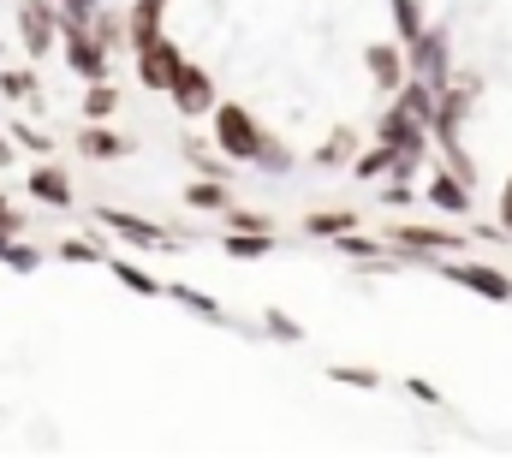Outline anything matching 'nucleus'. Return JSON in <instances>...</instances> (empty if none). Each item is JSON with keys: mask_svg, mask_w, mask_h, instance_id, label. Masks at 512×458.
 <instances>
[{"mask_svg": "<svg viewBox=\"0 0 512 458\" xmlns=\"http://www.w3.org/2000/svg\"><path fill=\"white\" fill-rule=\"evenodd\" d=\"M167 6L173 0H131L126 6V42H149V36H161V24H167Z\"/></svg>", "mask_w": 512, "mask_h": 458, "instance_id": "nucleus-16", "label": "nucleus"}, {"mask_svg": "<svg viewBox=\"0 0 512 458\" xmlns=\"http://www.w3.org/2000/svg\"><path fill=\"white\" fill-rule=\"evenodd\" d=\"M54 256H60V262H78V268H96V262H108L102 238H60V244H54Z\"/></svg>", "mask_w": 512, "mask_h": 458, "instance_id": "nucleus-27", "label": "nucleus"}, {"mask_svg": "<svg viewBox=\"0 0 512 458\" xmlns=\"http://www.w3.org/2000/svg\"><path fill=\"white\" fill-rule=\"evenodd\" d=\"M227 203H233L227 179H191L185 185V209H197V215H227Z\"/></svg>", "mask_w": 512, "mask_h": 458, "instance_id": "nucleus-17", "label": "nucleus"}, {"mask_svg": "<svg viewBox=\"0 0 512 458\" xmlns=\"http://www.w3.org/2000/svg\"><path fill=\"white\" fill-rule=\"evenodd\" d=\"M167 102H173L185 119H209V108L221 102V90H215V78H209L197 60H185V66H179V78L167 84Z\"/></svg>", "mask_w": 512, "mask_h": 458, "instance_id": "nucleus-9", "label": "nucleus"}, {"mask_svg": "<svg viewBox=\"0 0 512 458\" xmlns=\"http://www.w3.org/2000/svg\"><path fill=\"white\" fill-rule=\"evenodd\" d=\"M423 203L441 209V215H453V221H471V209H477V185H465L447 161H435L429 179H423Z\"/></svg>", "mask_w": 512, "mask_h": 458, "instance_id": "nucleus-7", "label": "nucleus"}, {"mask_svg": "<svg viewBox=\"0 0 512 458\" xmlns=\"http://www.w3.org/2000/svg\"><path fill=\"white\" fill-rule=\"evenodd\" d=\"M131 149H137V143L120 137L108 119H90V125L78 131V155H84V161H126Z\"/></svg>", "mask_w": 512, "mask_h": 458, "instance_id": "nucleus-14", "label": "nucleus"}, {"mask_svg": "<svg viewBox=\"0 0 512 458\" xmlns=\"http://www.w3.org/2000/svg\"><path fill=\"white\" fill-rule=\"evenodd\" d=\"M328 381H340V387H352V393H376V387H382V375L364 369V363H328Z\"/></svg>", "mask_w": 512, "mask_h": 458, "instance_id": "nucleus-28", "label": "nucleus"}, {"mask_svg": "<svg viewBox=\"0 0 512 458\" xmlns=\"http://www.w3.org/2000/svg\"><path fill=\"white\" fill-rule=\"evenodd\" d=\"M0 167H12V137H0Z\"/></svg>", "mask_w": 512, "mask_h": 458, "instance_id": "nucleus-38", "label": "nucleus"}, {"mask_svg": "<svg viewBox=\"0 0 512 458\" xmlns=\"http://www.w3.org/2000/svg\"><path fill=\"white\" fill-rule=\"evenodd\" d=\"M227 227L233 232H274V215H262V209H245L239 197L227 203Z\"/></svg>", "mask_w": 512, "mask_h": 458, "instance_id": "nucleus-31", "label": "nucleus"}, {"mask_svg": "<svg viewBox=\"0 0 512 458\" xmlns=\"http://www.w3.org/2000/svg\"><path fill=\"white\" fill-rule=\"evenodd\" d=\"M54 6H60V18H66V24H90V12H96L102 0H54Z\"/></svg>", "mask_w": 512, "mask_h": 458, "instance_id": "nucleus-36", "label": "nucleus"}, {"mask_svg": "<svg viewBox=\"0 0 512 458\" xmlns=\"http://www.w3.org/2000/svg\"><path fill=\"white\" fill-rule=\"evenodd\" d=\"M441 280H453V286H465L471 298H489V304H512V274L507 268H495V262H477V256H441V262H429Z\"/></svg>", "mask_w": 512, "mask_h": 458, "instance_id": "nucleus-3", "label": "nucleus"}, {"mask_svg": "<svg viewBox=\"0 0 512 458\" xmlns=\"http://www.w3.org/2000/svg\"><path fill=\"white\" fill-rule=\"evenodd\" d=\"M96 221L108 232H120L126 244H137V250H179V238L167 227H155V221H143V215H131V209H96Z\"/></svg>", "mask_w": 512, "mask_h": 458, "instance_id": "nucleus-11", "label": "nucleus"}, {"mask_svg": "<svg viewBox=\"0 0 512 458\" xmlns=\"http://www.w3.org/2000/svg\"><path fill=\"white\" fill-rule=\"evenodd\" d=\"M262 334H268V340H280V345H298V340H304V322H298V316H286V310H262Z\"/></svg>", "mask_w": 512, "mask_h": 458, "instance_id": "nucleus-30", "label": "nucleus"}, {"mask_svg": "<svg viewBox=\"0 0 512 458\" xmlns=\"http://www.w3.org/2000/svg\"><path fill=\"white\" fill-rule=\"evenodd\" d=\"M405 399H417V405H441V387L423 381V375H411V381H405Z\"/></svg>", "mask_w": 512, "mask_h": 458, "instance_id": "nucleus-35", "label": "nucleus"}, {"mask_svg": "<svg viewBox=\"0 0 512 458\" xmlns=\"http://www.w3.org/2000/svg\"><path fill=\"white\" fill-rule=\"evenodd\" d=\"M387 12H393V30H399V42H411L429 18H423V0H387Z\"/></svg>", "mask_w": 512, "mask_h": 458, "instance_id": "nucleus-29", "label": "nucleus"}, {"mask_svg": "<svg viewBox=\"0 0 512 458\" xmlns=\"http://www.w3.org/2000/svg\"><path fill=\"white\" fill-rule=\"evenodd\" d=\"M251 167H256V173H268V179H286V173L298 167V155H292V149H286V143H280V137L268 131V137H262V149H256V161H251Z\"/></svg>", "mask_w": 512, "mask_h": 458, "instance_id": "nucleus-24", "label": "nucleus"}, {"mask_svg": "<svg viewBox=\"0 0 512 458\" xmlns=\"http://www.w3.org/2000/svg\"><path fill=\"white\" fill-rule=\"evenodd\" d=\"M298 227H304V238H340V232L358 227V215L352 209H310Z\"/></svg>", "mask_w": 512, "mask_h": 458, "instance_id": "nucleus-20", "label": "nucleus"}, {"mask_svg": "<svg viewBox=\"0 0 512 458\" xmlns=\"http://www.w3.org/2000/svg\"><path fill=\"white\" fill-rule=\"evenodd\" d=\"M185 161H191L203 179H227V173H233V161L215 149V137H185Z\"/></svg>", "mask_w": 512, "mask_h": 458, "instance_id": "nucleus-18", "label": "nucleus"}, {"mask_svg": "<svg viewBox=\"0 0 512 458\" xmlns=\"http://www.w3.org/2000/svg\"><path fill=\"white\" fill-rule=\"evenodd\" d=\"M131 60H137V84H143L149 96H167V84H173V78H179V66H185V48L161 30V36L137 42V48H131Z\"/></svg>", "mask_w": 512, "mask_h": 458, "instance_id": "nucleus-4", "label": "nucleus"}, {"mask_svg": "<svg viewBox=\"0 0 512 458\" xmlns=\"http://www.w3.org/2000/svg\"><path fill=\"white\" fill-rule=\"evenodd\" d=\"M364 72L376 78V96H393L405 84V42H370L364 48Z\"/></svg>", "mask_w": 512, "mask_h": 458, "instance_id": "nucleus-13", "label": "nucleus"}, {"mask_svg": "<svg viewBox=\"0 0 512 458\" xmlns=\"http://www.w3.org/2000/svg\"><path fill=\"white\" fill-rule=\"evenodd\" d=\"M0 96H6V102H36V96H42V78H36L30 66H6V72H0Z\"/></svg>", "mask_w": 512, "mask_h": 458, "instance_id": "nucleus-25", "label": "nucleus"}, {"mask_svg": "<svg viewBox=\"0 0 512 458\" xmlns=\"http://www.w3.org/2000/svg\"><path fill=\"white\" fill-rule=\"evenodd\" d=\"M24 191H30V197H36L42 209H72V173H66L60 161H48V155H42V161L30 167Z\"/></svg>", "mask_w": 512, "mask_h": 458, "instance_id": "nucleus-12", "label": "nucleus"}, {"mask_svg": "<svg viewBox=\"0 0 512 458\" xmlns=\"http://www.w3.org/2000/svg\"><path fill=\"white\" fill-rule=\"evenodd\" d=\"M12 137H18V149H30V155H48V149H54V137L36 131V125H12Z\"/></svg>", "mask_w": 512, "mask_h": 458, "instance_id": "nucleus-34", "label": "nucleus"}, {"mask_svg": "<svg viewBox=\"0 0 512 458\" xmlns=\"http://www.w3.org/2000/svg\"><path fill=\"white\" fill-rule=\"evenodd\" d=\"M209 119H215V149H221L233 167H251L256 149H262V137H268V125H262L245 102H215Z\"/></svg>", "mask_w": 512, "mask_h": 458, "instance_id": "nucleus-1", "label": "nucleus"}, {"mask_svg": "<svg viewBox=\"0 0 512 458\" xmlns=\"http://www.w3.org/2000/svg\"><path fill=\"white\" fill-rule=\"evenodd\" d=\"M382 203H387V209H411V203H417V185H411V173H387Z\"/></svg>", "mask_w": 512, "mask_h": 458, "instance_id": "nucleus-32", "label": "nucleus"}, {"mask_svg": "<svg viewBox=\"0 0 512 458\" xmlns=\"http://www.w3.org/2000/svg\"><path fill=\"white\" fill-rule=\"evenodd\" d=\"M161 298H173V304H185L191 316H203V322H227V310H221V298H209V292H197V286H161Z\"/></svg>", "mask_w": 512, "mask_h": 458, "instance_id": "nucleus-22", "label": "nucleus"}, {"mask_svg": "<svg viewBox=\"0 0 512 458\" xmlns=\"http://www.w3.org/2000/svg\"><path fill=\"white\" fill-rule=\"evenodd\" d=\"M90 30H96V42H102L108 54L131 48L126 42V12H114V6H96V12H90Z\"/></svg>", "mask_w": 512, "mask_h": 458, "instance_id": "nucleus-23", "label": "nucleus"}, {"mask_svg": "<svg viewBox=\"0 0 512 458\" xmlns=\"http://www.w3.org/2000/svg\"><path fill=\"white\" fill-rule=\"evenodd\" d=\"M358 149H364V137H358L352 125H334V131L310 149V161H316V167H352V155H358Z\"/></svg>", "mask_w": 512, "mask_h": 458, "instance_id": "nucleus-15", "label": "nucleus"}, {"mask_svg": "<svg viewBox=\"0 0 512 458\" xmlns=\"http://www.w3.org/2000/svg\"><path fill=\"white\" fill-rule=\"evenodd\" d=\"M382 238L405 256V262H417V268H429V262H441V256H459V250L471 244V238H459L453 227H423V221H393Z\"/></svg>", "mask_w": 512, "mask_h": 458, "instance_id": "nucleus-2", "label": "nucleus"}, {"mask_svg": "<svg viewBox=\"0 0 512 458\" xmlns=\"http://www.w3.org/2000/svg\"><path fill=\"white\" fill-rule=\"evenodd\" d=\"M108 268H114V280H120L126 292H137V298H161V286H167V280H155L149 268H137L126 256H108Z\"/></svg>", "mask_w": 512, "mask_h": 458, "instance_id": "nucleus-21", "label": "nucleus"}, {"mask_svg": "<svg viewBox=\"0 0 512 458\" xmlns=\"http://www.w3.org/2000/svg\"><path fill=\"white\" fill-rule=\"evenodd\" d=\"M405 72L423 78V84H447V72H453V48H447V30H441V24H423V30L405 42Z\"/></svg>", "mask_w": 512, "mask_h": 458, "instance_id": "nucleus-6", "label": "nucleus"}, {"mask_svg": "<svg viewBox=\"0 0 512 458\" xmlns=\"http://www.w3.org/2000/svg\"><path fill=\"white\" fill-rule=\"evenodd\" d=\"M221 250H227L233 262H262V256H274V232H233L227 227Z\"/></svg>", "mask_w": 512, "mask_h": 458, "instance_id": "nucleus-19", "label": "nucleus"}, {"mask_svg": "<svg viewBox=\"0 0 512 458\" xmlns=\"http://www.w3.org/2000/svg\"><path fill=\"white\" fill-rule=\"evenodd\" d=\"M495 221H501V232L512 238V173L501 179V203H495Z\"/></svg>", "mask_w": 512, "mask_h": 458, "instance_id": "nucleus-37", "label": "nucleus"}, {"mask_svg": "<svg viewBox=\"0 0 512 458\" xmlns=\"http://www.w3.org/2000/svg\"><path fill=\"white\" fill-rule=\"evenodd\" d=\"M114 114H120V90H114L108 78L84 84V119H114Z\"/></svg>", "mask_w": 512, "mask_h": 458, "instance_id": "nucleus-26", "label": "nucleus"}, {"mask_svg": "<svg viewBox=\"0 0 512 458\" xmlns=\"http://www.w3.org/2000/svg\"><path fill=\"white\" fill-rule=\"evenodd\" d=\"M18 36L30 60H48L60 48V6L54 0H18Z\"/></svg>", "mask_w": 512, "mask_h": 458, "instance_id": "nucleus-8", "label": "nucleus"}, {"mask_svg": "<svg viewBox=\"0 0 512 458\" xmlns=\"http://www.w3.org/2000/svg\"><path fill=\"white\" fill-rule=\"evenodd\" d=\"M376 137H382V143H393L399 155H411V161H429V149H435V143H429V125H423L417 114H405L399 102H387V108H382V119H376Z\"/></svg>", "mask_w": 512, "mask_h": 458, "instance_id": "nucleus-10", "label": "nucleus"}, {"mask_svg": "<svg viewBox=\"0 0 512 458\" xmlns=\"http://www.w3.org/2000/svg\"><path fill=\"white\" fill-rule=\"evenodd\" d=\"M60 48H66L72 78H84V84H96V78H108V72H114V54L96 42V30H90V24H66V18H60Z\"/></svg>", "mask_w": 512, "mask_h": 458, "instance_id": "nucleus-5", "label": "nucleus"}, {"mask_svg": "<svg viewBox=\"0 0 512 458\" xmlns=\"http://www.w3.org/2000/svg\"><path fill=\"white\" fill-rule=\"evenodd\" d=\"M0 262H6L12 274H30V268H42V250H36V244H18V238H12V244L0 250Z\"/></svg>", "mask_w": 512, "mask_h": 458, "instance_id": "nucleus-33", "label": "nucleus"}]
</instances>
